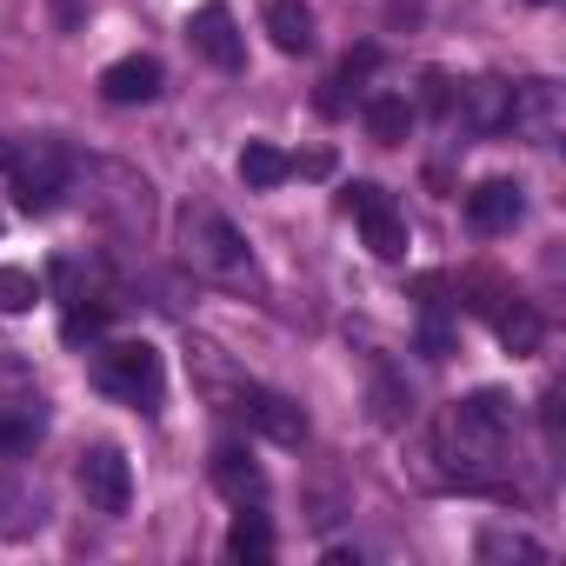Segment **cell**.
Here are the masks:
<instances>
[{"mask_svg": "<svg viewBox=\"0 0 566 566\" xmlns=\"http://www.w3.org/2000/svg\"><path fill=\"white\" fill-rule=\"evenodd\" d=\"M440 453L453 460V486L467 493H506L513 460V400L500 387H480L440 413Z\"/></svg>", "mask_w": 566, "mask_h": 566, "instance_id": "obj_1", "label": "cell"}, {"mask_svg": "<svg viewBox=\"0 0 566 566\" xmlns=\"http://www.w3.org/2000/svg\"><path fill=\"white\" fill-rule=\"evenodd\" d=\"M200 387H207V400H220V413L247 420V427L266 433L273 447H301V440H307V413H301L287 394H273V387H260V380H233V374H220L213 360L200 367Z\"/></svg>", "mask_w": 566, "mask_h": 566, "instance_id": "obj_2", "label": "cell"}, {"mask_svg": "<svg viewBox=\"0 0 566 566\" xmlns=\"http://www.w3.org/2000/svg\"><path fill=\"white\" fill-rule=\"evenodd\" d=\"M0 174H8V187L28 213H48L74 187V154L61 140H8L0 134Z\"/></svg>", "mask_w": 566, "mask_h": 566, "instance_id": "obj_3", "label": "cell"}, {"mask_svg": "<svg viewBox=\"0 0 566 566\" xmlns=\"http://www.w3.org/2000/svg\"><path fill=\"white\" fill-rule=\"evenodd\" d=\"M180 260L207 280H253V253L220 207H180Z\"/></svg>", "mask_w": 566, "mask_h": 566, "instance_id": "obj_4", "label": "cell"}, {"mask_svg": "<svg viewBox=\"0 0 566 566\" xmlns=\"http://www.w3.org/2000/svg\"><path fill=\"white\" fill-rule=\"evenodd\" d=\"M94 387L114 394V400H127V407H140V413H160V400H167L160 347H147V340H107V347H94Z\"/></svg>", "mask_w": 566, "mask_h": 566, "instance_id": "obj_5", "label": "cell"}, {"mask_svg": "<svg viewBox=\"0 0 566 566\" xmlns=\"http://www.w3.org/2000/svg\"><path fill=\"white\" fill-rule=\"evenodd\" d=\"M74 180L87 187V207L101 220H114L120 233H147L154 227V187L134 174V167H114V160H74Z\"/></svg>", "mask_w": 566, "mask_h": 566, "instance_id": "obj_6", "label": "cell"}, {"mask_svg": "<svg viewBox=\"0 0 566 566\" xmlns=\"http://www.w3.org/2000/svg\"><path fill=\"white\" fill-rule=\"evenodd\" d=\"M347 213L360 220V233H367V247H374L380 260H400V253H407V220H400V207H394L387 187L354 180V187H347Z\"/></svg>", "mask_w": 566, "mask_h": 566, "instance_id": "obj_7", "label": "cell"}, {"mask_svg": "<svg viewBox=\"0 0 566 566\" xmlns=\"http://www.w3.org/2000/svg\"><path fill=\"white\" fill-rule=\"evenodd\" d=\"M74 480H81V493H87L94 513H127L134 506V467H127L120 447H87L81 467H74Z\"/></svg>", "mask_w": 566, "mask_h": 566, "instance_id": "obj_8", "label": "cell"}, {"mask_svg": "<svg viewBox=\"0 0 566 566\" xmlns=\"http://www.w3.org/2000/svg\"><path fill=\"white\" fill-rule=\"evenodd\" d=\"M187 41H193V54L213 61L220 74H240V67H247V34H240V21L220 8V0H207V8L187 14Z\"/></svg>", "mask_w": 566, "mask_h": 566, "instance_id": "obj_9", "label": "cell"}, {"mask_svg": "<svg viewBox=\"0 0 566 566\" xmlns=\"http://www.w3.org/2000/svg\"><path fill=\"white\" fill-rule=\"evenodd\" d=\"M520 213H526V193H520L513 180H480V187L467 193V227H473V233H513Z\"/></svg>", "mask_w": 566, "mask_h": 566, "instance_id": "obj_10", "label": "cell"}, {"mask_svg": "<svg viewBox=\"0 0 566 566\" xmlns=\"http://www.w3.org/2000/svg\"><path fill=\"white\" fill-rule=\"evenodd\" d=\"M160 61L154 54H127V61H114L107 74H101V94L114 101V107H147V101H160Z\"/></svg>", "mask_w": 566, "mask_h": 566, "instance_id": "obj_11", "label": "cell"}, {"mask_svg": "<svg viewBox=\"0 0 566 566\" xmlns=\"http://www.w3.org/2000/svg\"><path fill=\"white\" fill-rule=\"evenodd\" d=\"M493 334H500V347H506L513 360H526V354H539V340H546V321H539V307H533V301H520V294H500V301H493Z\"/></svg>", "mask_w": 566, "mask_h": 566, "instance_id": "obj_12", "label": "cell"}, {"mask_svg": "<svg viewBox=\"0 0 566 566\" xmlns=\"http://www.w3.org/2000/svg\"><path fill=\"white\" fill-rule=\"evenodd\" d=\"M460 127L467 134H506V107H513V81H473L460 87Z\"/></svg>", "mask_w": 566, "mask_h": 566, "instance_id": "obj_13", "label": "cell"}, {"mask_svg": "<svg viewBox=\"0 0 566 566\" xmlns=\"http://www.w3.org/2000/svg\"><path fill=\"white\" fill-rule=\"evenodd\" d=\"M213 493L233 500V506H266V473H260V460H247L240 447H220V453H213Z\"/></svg>", "mask_w": 566, "mask_h": 566, "instance_id": "obj_14", "label": "cell"}, {"mask_svg": "<svg viewBox=\"0 0 566 566\" xmlns=\"http://www.w3.org/2000/svg\"><path fill=\"white\" fill-rule=\"evenodd\" d=\"M553 120H559V94H553V81H513L506 134H553Z\"/></svg>", "mask_w": 566, "mask_h": 566, "instance_id": "obj_15", "label": "cell"}, {"mask_svg": "<svg viewBox=\"0 0 566 566\" xmlns=\"http://www.w3.org/2000/svg\"><path fill=\"white\" fill-rule=\"evenodd\" d=\"M260 21H266L280 54H314V8H307V0H266Z\"/></svg>", "mask_w": 566, "mask_h": 566, "instance_id": "obj_16", "label": "cell"}, {"mask_svg": "<svg viewBox=\"0 0 566 566\" xmlns=\"http://www.w3.org/2000/svg\"><path fill=\"white\" fill-rule=\"evenodd\" d=\"M360 114H367V134H374L380 147H400V140L413 134V107H407L400 94H374Z\"/></svg>", "mask_w": 566, "mask_h": 566, "instance_id": "obj_17", "label": "cell"}, {"mask_svg": "<svg viewBox=\"0 0 566 566\" xmlns=\"http://www.w3.org/2000/svg\"><path fill=\"white\" fill-rule=\"evenodd\" d=\"M240 180H247L253 193H266V187H280V180H294V160L280 154V147H266V140H247V154H240Z\"/></svg>", "mask_w": 566, "mask_h": 566, "instance_id": "obj_18", "label": "cell"}, {"mask_svg": "<svg viewBox=\"0 0 566 566\" xmlns=\"http://www.w3.org/2000/svg\"><path fill=\"white\" fill-rule=\"evenodd\" d=\"M374 67H380V48H354V54L334 67V81H327L321 107H327V114H340V107H347V94H354V87H367V74H374Z\"/></svg>", "mask_w": 566, "mask_h": 566, "instance_id": "obj_19", "label": "cell"}, {"mask_svg": "<svg viewBox=\"0 0 566 566\" xmlns=\"http://www.w3.org/2000/svg\"><path fill=\"white\" fill-rule=\"evenodd\" d=\"M227 553H233V559H266V553H273V533H266L260 506H240V520H233V533H227Z\"/></svg>", "mask_w": 566, "mask_h": 566, "instance_id": "obj_20", "label": "cell"}, {"mask_svg": "<svg viewBox=\"0 0 566 566\" xmlns=\"http://www.w3.org/2000/svg\"><path fill=\"white\" fill-rule=\"evenodd\" d=\"M34 440H41V413H28V407H0V460H21Z\"/></svg>", "mask_w": 566, "mask_h": 566, "instance_id": "obj_21", "label": "cell"}, {"mask_svg": "<svg viewBox=\"0 0 566 566\" xmlns=\"http://www.w3.org/2000/svg\"><path fill=\"white\" fill-rule=\"evenodd\" d=\"M480 559H546V546L539 539H526V533H506V526H486L480 533Z\"/></svg>", "mask_w": 566, "mask_h": 566, "instance_id": "obj_22", "label": "cell"}, {"mask_svg": "<svg viewBox=\"0 0 566 566\" xmlns=\"http://www.w3.org/2000/svg\"><path fill=\"white\" fill-rule=\"evenodd\" d=\"M41 301V280L28 266H0V314H34Z\"/></svg>", "mask_w": 566, "mask_h": 566, "instance_id": "obj_23", "label": "cell"}, {"mask_svg": "<svg viewBox=\"0 0 566 566\" xmlns=\"http://www.w3.org/2000/svg\"><path fill=\"white\" fill-rule=\"evenodd\" d=\"M420 87H427V107H433V114H453V81H447V74H427Z\"/></svg>", "mask_w": 566, "mask_h": 566, "instance_id": "obj_24", "label": "cell"}, {"mask_svg": "<svg viewBox=\"0 0 566 566\" xmlns=\"http://www.w3.org/2000/svg\"><path fill=\"white\" fill-rule=\"evenodd\" d=\"M294 174H334V154H307V160H294Z\"/></svg>", "mask_w": 566, "mask_h": 566, "instance_id": "obj_25", "label": "cell"}, {"mask_svg": "<svg viewBox=\"0 0 566 566\" xmlns=\"http://www.w3.org/2000/svg\"><path fill=\"white\" fill-rule=\"evenodd\" d=\"M54 14H61V21L74 28V21H81V0H54Z\"/></svg>", "mask_w": 566, "mask_h": 566, "instance_id": "obj_26", "label": "cell"}, {"mask_svg": "<svg viewBox=\"0 0 566 566\" xmlns=\"http://www.w3.org/2000/svg\"><path fill=\"white\" fill-rule=\"evenodd\" d=\"M0 233H8V213H0Z\"/></svg>", "mask_w": 566, "mask_h": 566, "instance_id": "obj_27", "label": "cell"}, {"mask_svg": "<svg viewBox=\"0 0 566 566\" xmlns=\"http://www.w3.org/2000/svg\"><path fill=\"white\" fill-rule=\"evenodd\" d=\"M533 8H546V0H533Z\"/></svg>", "mask_w": 566, "mask_h": 566, "instance_id": "obj_28", "label": "cell"}]
</instances>
